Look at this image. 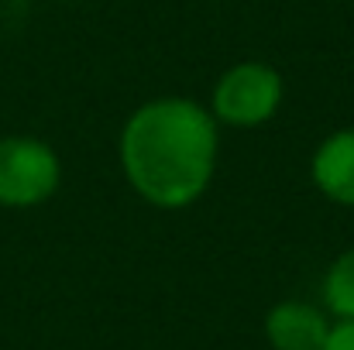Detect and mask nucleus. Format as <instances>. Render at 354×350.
Listing matches in <instances>:
<instances>
[{
    "label": "nucleus",
    "instance_id": "f257e3e1",
    "mask_svg": "<svg viewBox=\"0 0 354 350\" xmlns=\"http://www.w3.org/2000/svg\"><path fill=\"white\" fill-rule=\"evenodd\" d=\"M221 130L210 107L186 97L141 104L120 127L118 158L127 186L155 210H186L214 182Z\"/></svg>",
    "mask_w": 354,
    "mask_h": 350
},
{
    "label": "nucleus",
    "instance_id": "423d86ee",
    "mask_svg": "<svg viewBox=\"0 0 354 350\" xmlns=\"http://www.w3.org/2000/svg\"><path fill=\"white\" fill-rule=\"evenodd\" d=\"M320 295H324V309L330 313L334 323L354 320V244L344 247L324 271Z\"/></svg>",
    "mask_w": 354,
    "mask_h": 350
},
{
    "label": "nucleus",
    "instance_id": "20e7f679",
    "mask_svg": "<svg viewBox=\"0 0 354 350\" xmlns=\"http://www.w3.org/2000/svg\"><path fill=\"white\" fill-rule=\"evenodd\" d=\"M330 330V313L303 299H282L265 316V340L272 350H324Z\"/></svg>",
    "mask_w": 354,
    "mask_h": 350
},
{
    "label": "nucleus",
    "instance_id": "0eeeda50",
    "mask_svg": "<svg viewBox=\"0 0 354 350\" xmlns=\"http://www.w3.org/2000/svg\"><path fill=\"white\" fill-rule=\"evenodd\" d=\"M324 350H354V320L334 323V330H330V337H327Z\"/></svg>",
    "mask_w": 354,
    "mask_h": 350
},
{
    "label": "nucleus",
    "instance_id": "f03ea898",
    "mask_svg": "<svg viewBox=\"0 0 354 350\" xmlns=\"http://www.w3.org/2000/svg\"><path fill=\"white\" fill-rule=\"evenodd\" d=\"M62 162L52 144L31 134L0 137V206L31 210L59 193Z\"/></svg>",
    "mask_w": 354,
    "mask_h": 350
},
{
    "label": "nucleus",
    "instance_id": "39448f33",
    "mask_svg": "<svg viewBox=\"0 0 354 350\" xmlns=\"http://www.w3.org/2000/svg\"><path fill=\"white\" fill-rule=\"evenodd\" d=\"M310 179L324 200L354 210V127H341L317 144Z\"/></svg>",
    "mask_w": 354,
    "mask_h": 350
},
{
    "label": "nucleus",
    "instance_id": "7ed1b4c3",
    "mask_svg": "<svg viewBox=\"0 0 354 350\" xmlns=\"http://www.w3.org/2000/svg\"><path fill=\"white\" fill-rule=\"evenodd\" d=\"M282 97H286V86H282L279 69H272L268 62L248 59L221 72L210 93V114L217 124L248 130V127L268 124L279 114Z\"/></svg>",
    "mask_w": 354,
    "mask_h": 350
}]
</instances>
